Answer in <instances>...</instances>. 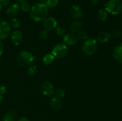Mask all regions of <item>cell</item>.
<instances>
[{"mask_svg": "<svg viewBox=\"0 0 122 121\" xmlns=\"http://www.w3.org/2000/svg\"><path fill=\"white\" fill-rule=\"evenodd\" d=\"M48 8L45 3L38 2L31 7L30 10V18L35 22L43 21L48 16Z\"/></svg>", "mask_w": 122, "mask_h": 121, "instance_id": "obj_1", "label": "cell"}, {"mask_svg": "<svg viewBox=\"0 0 122 121\" xmlns=\"http://www.w3.org/2000/svg\"><path fill=\"white\" fill-rule=\"evenodd\" d=\"M104 6V9L112 15H117L122 13V0H109Z\"/></svg>", "mask_w": 122, "mask_h": 121, "instance_id": "obj_2", "label": "cell"}, {"mask_svg": "<svg viewBox=\"0 0 122 121\" xmlns=\"http://www.w3.org/2000/svg\"><path fill=\"white\" fill-rule=\"evenodd\" d=\"M35 56L30 52L26 51H21L17 56V61L18 64L22 66H26L30 65L34 60Z\"/></svg>", "mask_w": 122, "mask_h": 121, "instance_id": "obj_3", "label": "cell"}, {"mask_svg": "<svg viewBox=\"0 0 122 121\" xmlns=\"http://www.w3.org/2000/svg\"><path fill=\"white\" fill-rule=\"evenodd\" d=\"M98 42L96 39L89 38L85 40L82 46L83 53L88 56L92 55L97 51Z\"/></svg>", "mask_w": 122, "mask_h": 121, "instance_id": "obj_4", "label": "cell"}, {"mask_svg": "<svg viewBox=\"0 0 122 121\" xmlns=\"http://www.w3.org/2000/svg\"><path fill=\"white\" fill-rule=\"evenodd\" d=\"M68 52V46L64 42L59 43L55 45L52 49L51 53L55 58L60 59L66 55Z\"/></svg>", "mask_w": 122, "mask_h": 121, "instance_id": "obj_5", "label": "cell"}, {"mask_svg": "<svg viewBox=\"0 0 122 121\" xmlns=\"http://www.w3.org/2000/svg\"><path fill=\"white\" fill-rule=\"evenodd\" d=\"M55 88L52 83L49 81H44L41 84V91L45 96L50 97L55 93Z\"/></svg>", "mask_w": 122, "mask_h": 121, "instance_id": "obj_6", "label": "cell"}, {"mask_svg": "<svg viewBox=\"0 0 122 121\" xmlns=\"http://www.w3.org/2000/svg\"><path fill=\"white\" fill-rule=\"evenodd\" d=\"M11 27L7 21L0 20V40H4L9 36Z\"/></svg>", "mask_w": 122, "mask_h": 121, "instance_id": "obj_7", "label": "cell"}, {"mask_svg": "<svg viewBox=\"0 0 122 121\" xmlns=\"http://www.w3.org/2000/svg\"><path fill=\"white\" fill-rule=\"evenodd\" d=\"M58 26L57 20L53 17H46L43 21V27L44 29L48 32L52 31L56 29Z\"/></svg>", "mask_w": 122, "mask_h": 121, "instance_id": "obj_8", "label": "cell"}, {"mask_svg": "<svg viewBox=\"0 0 122 121\" xmlns=\"http://www.w3.org/2000/svg\"><path fill=\"white\" fill-rule=\"evenodd\" d=\"M63 37L64 43L70 46H73L76 45L79 40L77 34L73 33H66Z\"/></svg>", "mask_w": 122, "mask_h": 121, "instance_id": "obj_9", "label": "cell"}, {"mask_svg": "<svg viewBox=\"0 0 122 121\" xmlns=\"http://www.w3.org/2000/svg\"><path fill=\"white\" fill-rule=\"evenodd\" d=\"M69 11L71 17L75 20H79L83 17V11L77 5H73L70 7Z\"/></svg>", "mask_w": 122, "mask_h": 121, "instance_id": "obj_10", "label": "cell"}, {"mask_svg": "<svg viewBox=\"0 0 122 121\" xmlns=\"http://www.w3.org/2000/svg\"><path fill=\"white\" fill-rule=\"evenodd\" d=\"M11 39L13 43L15 46L19 45L23 40V33L20 30H14L11 34Z\"/></svg>", "mask_w": 122, "mask_h": 121, "instance_id": "obj_11", "label": "cell"}, {"mask_svg": "<svg viewBox=\"0 0 122 121\" xmlns=\"http://www.w3.org/2000/svg\"><path fill=\"white\" fill-rule=\"evenodd\" d=\"M111 37H112V34L110 33L106 32V31H102L97 34L96 40L97 41V42L104 43H107V42L109 41Z\"/></svg>", "mask_w": 122, "mask_h": 121, "instance_id": "obj_12", "label": "cell"}, {"mask_svg": "<svg viewBox=\"0 0 122 121\" xmlns=\"http://www.w3.org/2000/svg\"><path fill=\"white\" fill-rule=\"evenodd\" d=\"M20 9V7L18 4L13 3L7 8V10H6V13L8 16L14 17L15 15H16L18 14Z\"/></svg>", "mask_w": 122, "mask_h": 121, "instance_id": "obj_13", "label": "cell"}, {"mask_svg": "<svg viewBox=\"0 0 122 121\" xmlns=\"http://www.w3.org/2000/svg\"><path fill=\"white\" fill-rule=\"evenodd\" d=\"M113 55L116 60L122 63V43L114 47L113 52Z\"/></svg>", "mask_w": 122, "mask_h": 121, "instance_id": "obj_14", "label": "cell"}, {"mask_svg": "<svg viewBox=\"0 0 122 121\" xmlns=\"http://www.w3.org/2000/svg\"><path fill=\"white\" fill-rule=\"evenodd\" d=\"M50 106L55 110H60L62 107V103L60 99L57 97H54L51 98L50 101Z\"/></svg>", "mask_w": 122, "mask_h": 121, "instance_id": "obj_15", "label": "cell"}, {"mask_svg": "<svg viewBox=\"0 0 122 121\" xmlns=\"http://www.w3.org/2000/svg\"><path fill=\"white\" fill-rule=\"evenodd\" d=\"M16 119V113L13 110L7 111L4 115L2 121H15Z\"/></svg>", "mask_w": 122, "mask_h": 121, "instance_id": "obj_16", "label": "cell"}, {"mask_svg": "<svg viewBox=\"0 0 122 121\" xmlns=\"http://www.w3.org/2000/svg\"><path fill=\"white\" fill-rule=\"evenodd\" d=\"M82 22L79 21V20H76V21H74V22L71 24L70 30H71V33H73L76 34V33H77L80 30H82Z\"/></svg>", "mask_w": 122, "mask_h": 121, "instance_id": "obj_17", "label": "cell"}, {"mask_svg": "<svg viewBox=\"0 0 122 121\" xmlns=\"http://www.w3.org/2000/svg\"><path fill=\"white\" fill-rule=\"evenodd\" d=\"M55 58L52 53H48V54L44 55L42 58V62L43 64L46 65H50L52 64Z\"/></svg>", "mask_w": 122, "mask_h": 121, "instance_id": "obj_18", "label": "cell"}, {"mask_svg": "<svg viewBox=\"0 0 122 121\" xmlns=\"http://www.w3.org/2000/svg\"><path fill=\"white\" fill-rule=\"evenodd\" d=\"M98 19L101 21H104L107 20L108 17V12L105 9H100L98 12Z\"/></svg>", "mask_w": 122, "mask_h": 121, "instance_id": "obj_19", "label": "cell"}, {"mask_svg": "<svg viewBox=\"0 0 122 121\" xmlns=\"http://www.w3.org/2000/svg\"><path fill=\"white\" fill-rule=\"evenodd\" d=\"M38 71V67L36 65H31L29 66L27 70V74L29 76L33 77L35 76Z\"/></svg>", "mask_w": 122, "mask_h": 121, "instance_id": "obj_20", "label": "cell"}, {"mask_svg": "<svg viewBox=\"0 0 122 121\" xmlns=\"http://www.w3.org/2000/svg\"><path fill=\"white\" fill-rule=\"evenodd\" d=\"M10 27H13L14 29H16V28H19L20 27V22L15 17H12L10 19Z\"/></svg>", "mask_w": 122, "mask_h": 121, "instance_id": "obj_21", "label": "cell"}, {"mask_svg": "<svg viewBox=\"0 0 122 121\" xmlns=\"http://www.w3.org/2000/svg\"><path fill=\"white\" fill-rule=\"evenodd\" d=\"M59 2V0H46L45 2V4L46 5L48 8H52L58 5Z\"/></svg>", "mask_w": 122, "mask_h": 121, "instance_id": "obj_22", "label": "cell"}, {"mask_svg": "<svg viewBox=\"0 0 122 121\" xmlns=\"http://www.w3.org/2000/svg\"><path fill=\"white\" fill-rule=\"evenodd\" d=\"M77 37H78V39L82 40H86L88 37V33H87L85 31L82 30H80L79 32L77 33Z\"/></svg>", "mask_w": 122, "mask_h": 121, "instance_id": "obj_23", "label": "cell"}, {"mask_svg": "<svg viewBox=\"0 0 122 121\" xmlns=\"http://www.w3.org/2000/svg\"><path fill=\"white\" fill-rule=\"evenodd\" d=\"M20 9L24 12H28L30 11V5L27 2H21V5H20Z\"/></svg>", "mask_w": 122, "mask_h": 121, "instance_id": "obj_24", "label": "cell"}, {"mask_svg": "<svg viewBox=\"0 0 122 121\" xmlns=\"http://www.w3.org/2000/svg\"><path fill=\"white\" fill-rule=\"evenodd\" d=\"M55 30H56V34L60 37H63L66 34V31L63 27H58L57 26Z\"/></svg>", "mask_w": 122, "mask_h": 121, "instance_id": "obj_25", "label": "cell"}, {"mask_svg": "<svg viewBox=\"0 0 122 121\" xmlns=\"http://www.w3.org/2000/svg\"><path fill=\"white\" fill-rule=\"evenodd\" d=\"M55 94L58 98H62L64 97L66 95V91L63 88H58L55 91Z\"/></svg>", "mask_w": 122, "mask_h": 121, "instance_id": "obj_26", "label": "cell"}, {"mask_svg": "<svg viewBox=\"0 0 122 121\" xmlns=\"http://www.w3.org/2000/svg\"><path fill=\"white\" fill-rule=\"evenodd\" d=\"M39 38L41 40H45L47 39L48 36V32L46 31V30L44 29L42 30L39 33Z\"/></svg>", "mask_w": 122, "mask_h": 121, "instance_id": "obj_27", "label": "cell"}, {"mask_svg": "<svg viewBox=\"0 0 122 121\" xmlns=\"http://www.w3.org/2000/svg\"><path fill=\"white\" fill-rule=\"evenodd\" d=\"M122 34V32H120V31L116 30V31H114V32H113V34H112V35H113V36L114 37L118 39V38L121 37Z\"/></svg>", "mask_w": 122, "mask_h": 121, "instance_id": "obj_28", "label": "cell"}, {"mask_svg": "<svg viewBox=\"0 0 122 121\" xmlns=\"http://www.w3.org/2000/svg\"><path fill=\"white\" fill-rule=\"evenodd\" d=\"M7 91V87L5 86V85H1V86H0V94L2 96V95H4V94L6 93Z\"/></svg>", "mask_w": 122, "mask_h": 121, "instance_id": "obj_29", "label": "cell"}, {"mask_svg": "<svg viewBox=\"0 0 122 121\" xmlns=\"http://www.w3.org/2000/svg\"><path fill=\"white\" fill-rule=\"evenodd\" d=\"M9 2V0H0V4L1 6H7Z\"/></svg>", "mask_w": 122, "mask_h": 121, "instance_id": "obj_30", "label": "cell"}, {"mask_svg": "<svg viewBox=\"0 0 122 121\" xmlns=\"http://www.w3.org/2000/svg\"><path fill=\"white\" fill-rule=\"evenodd\" d=\"M4 52V45L0 41V56L2 55Z\"/></svg>", "mask_w": 122, "mask_h": 121, "instance_id": "obj_31", "label": "cell"}, {"mask_svg": "<svg viewBox=\"0 0 122 121\" xmlns=\"http://www.w3.org/2000/svg\"><path fill=\"white\" fill-rule=\"evenodd\" d=\"M100 0H90V2L93 5H96L98 4V3L99 2Z\"/></svg>", "mask_w": 122, "mask_h": 121, "instance_id": "obj_32", "label": "cell"}, {"mask_svg": "<svg viewBox=\"0 0 122 121\" xmlns=\"http://www.w3.org/2000/svg\"><path fill=\"white\" fill-rule=\"evenodd\" d=\"M17 121H30L28 119L26 118V117L22 116V117H20V118L19 119V120H18Z\"/></svg>", "mask_w": 122, "mask_h": 121, "instance_id": "obj_33", "label": "cell"}, {"mask_svg": "<svg viewBox=\"0 0 122 121\" xmlns=\"http://www.w3.org/2000/svg\"><path fill=\"white\" fill-rule=\"evenodd\" d=\"M2 101H3V96L0 94V104L2 103Z\"/></svg>", "mask_w": 122, "mask_h": 121, "instance_id": "obj_34", "label": "cell"}, {"mask_svg": "<svg viewBox=\"0 0 122 121\" xmlns=\"http://www.w3.org/2000/svg\"><path fill=\"white\" fill-rule=\"evenodd\" d=\"M16 1H17L18 2H25V1H26V0H16Z\"/></svg>", "mask_w": 122, "mask_h": 121, "instance_id": "obj_35", "label": "cell"}, {"mask_svg": "<svg viewBox=\"0 0 122 121\" xmlns=\"http://www.w3.org/2000/svg\"><path fill=\"white\" fill-rule=\"evenodd\" d=\"M39 1H40V2H43V3H44V2H45L46 0H39Z\"/></svg>", "mask_w": 122, "mask_h": 121, "instance_id": "obj_36", "label": "cell"}, {"mask_svg": "<svg viewBox=\"0 0 122 121\" xmlns=\"http://www.w3.org/2000/svg\"><path fill=\"white\" fill-rule=\"evenodd\" d=\"M1 9H2V6H1V4H0V12H1Z\"/></svg>", "mask_w": 122, "mask_h": 121, "instance_id": "obj_37", "label": "cell"}, {"mask_svg": "<svg viewBox=\"0 0 122 121\" xmlns=\"http://www.w3.org/2000/svg\"><path fill=\"white\" fill-rule=\"evenodd\" d=\"M1 61H0V66H1Z\"/></svg>", "mask_w": 122, "mask_h": 121, "instance_id": "obj_38", "label": "cell"}]
</instances>
